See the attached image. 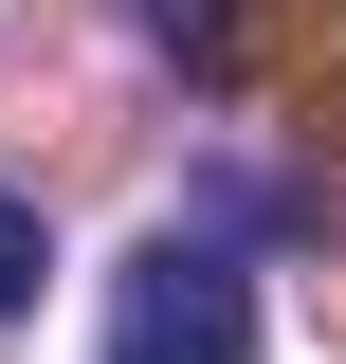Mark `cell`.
<instances>
[{
    "label": "cell",
    "instance_id": "obj_1",
    "mask_svg": "<svg viewBox=\"0 0 346 364\" xmlns=\"http://www.w3.org/2000/svg\"><path fill=\"white\" fill-rule=\"evenodd\" d=\"M256 346V273L219 255V237H146L128 273H110V364H237Z\"/></svg>",
    "mask_w": 346,
    "mask_h": 364
},
{
    "label": "cell",
    "instance_id": "obj_2",
    "mask_svg": "<svg viewBox=\"0 0 346 364\" xmlns=\"http://www.w3.org/2000/svg\"><path fill=\"white\" fill-rule=\"evenodd\" d=\"M146 37H164L201 91H237V73H256V18H237V0H146Z\"/></svg>",
    "mask_w": 346,
    "mask_h": 364
},
{
    "label": "cell",
    "instance_id": "obj_3",
    "mask_svg": "<svg viewBox=\"0 0 346 364\" xmlns=\"http://www.w3.org/2000/svg\"><path fill=\"white\" fill-rule=\"evenodd\" d=\"M37 273H55V255H37V200H19V182H0V328L37 310Z\"/></svg>",
    "mask_w": 346,
    "mask_h": 364
},
{
    "label": "cell",
    "instance_id": "obj_4",
    "mask_svg": "<svg viewBox=\"0 0 346 364\" xmlns=\"http://www.w3.org/2000/svg\"><path fill=\"white\" fill-rule=\"evenodd\" d=\"M310 128H346V55H310Z\"/></svg>",
    "mask_w": 346,
    "mask_h": 364
}]
</instances>
